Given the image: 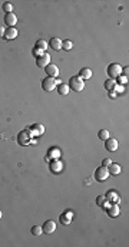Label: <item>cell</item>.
Returning <instances> with one entry per match:
<instances>
[{
    "instance_id": "cell-1",
    "label": "cell",
    "mask_w": 129,
    "mask_h": 247,
    "mask_svg": "<svg viewBox=\"0 0 129 247\" xmlns=\"http://www.w3.org/2000/svg\"><path fill=\"white\" fill-rule=\"evenodd\" d=\"M69 89H72V91L75 92H80L83 91V88H85V82H83V79L80 78V76H72L70 79H69Z\"/></svg>"
},
{
    "instance_id": "cell-2",
    "label": "cell",
    "mask_w": 129,
    "mask_h": 247,
    "mask_svg": "<svg viewBox=\"0 0 129 247\" xmlns=\"http://www.w3.org/2000/svg\"><path fill=\"white\" fill-rule=\"evenodd\" d=\"M122 66L119 63H111L108 66V76H109V79H116L118 76H121L122 75Z\"/></svg>"
},
{
    "instance_id": "cell-3",
    "label": "cell",
    "mask_w": 129,
    "mask_h": 247,
    "mask_svg": "<svg viewBox=\"0 0 129 247\" xmlns=\"http://www.w3.org/2000/svg\"><path fill=\"white\" fill-rule=\"evenodd\" d=\"M109 175H111V174H109V171H108V167L101 165L99 168L95 169V180H96V181H99V183L106 181Z\"/></svg>"
},
{
    "instance_id": "cell-4",
    "label": "cell",
    "mask_w": 129,
    "mask_h": 247,
    "mask_svg": "<svg viewBox=\"0 0 129 247\" xmlns=\"http://www.w3.org/2000/svg\"><path fill=\"white\" fill-rule=\"evenodd\" d=\"M56 85H58V81L54 78H49L48 76V78H44L43 81H42V89L46 92H50L56 88Z\"/></svg>"
},
{
    "instance_id": "cell-5",
    "label": "cell",
    "mask_w": 129,
    "mask_h": 247,
    "mask_svg": "<svg viewBox=\"0 0 129 247\" xmlns=\"http://www.w3.org/2000/svg\"><path fill=\"white\" fill-rule=\"evenodd\" d=\"M36 65L39 68H46L48 65H50V55L48 52H44L43 55H40L39 58H36Z\"/></svg>"
},
{
    "instance_id": "cell-6",
    "label": "cell",
    "mask_w": 129,
    "mask_h": 247,
    "mask_svg": "<svg viewBox=\"0 0 129 247\" xmlns=\"http://www.w3.org/2000/svg\"><path fill=\"white\" fill-rule=\"evenodd\" d=\"M72 218H73V211H72V210H66V211H63V213L60 214L59 221H60L63 226H69L70 221H72Z\"/></svg>"
},
{
    "instance_id": "cell-7",
    "label": "cell",
    "mask_w": 129,
    "mask_h": 247,
    "mask_svg": "<svg viewBox=\"0 0 129 247\" xmlns=\"http://www.w3.org/2000/svg\"><path fill=\"white\" fill-rule=\"evenodd\" d=\"M49 168H50V171L53 174H59L63 169V163H62L60 159H52L50 164H49Z\"/></svg>"
},
{
    "instance_id": "cell-8",
    "label": "cell",
    "mask_w": 129,
    "mask_h": 247,
    "mask_svg": "<svg viewBox=\"0 0 129 247\" xmlns=\"http://www.w3.org/2000/svg\"><path fill=\"white\" fill-rule=\"evenodd\" d=\"M42 228H43V233L52 234V233H54V230H56V223H54L53 220H46L43 223V226H42Z\"/></svg>"
},
{
    "instance_id": "cell-9",
    "label": "cell",
    "mask_w": 129,
    "mask_h": 247,
    "mask_svg": "<svg viewBox=\"0 0 129 247\" xmlns=\"http://www.w3.org/2000/svg\"><path fill=\"white\" fill-rule=\"evenodd\" d=\"M105 197H106V200L112 204H119V201H121V197L118 196V193H116L115 190H109Z\"/></svg>"
},
{
    "instance_id": "cell-10",
    "label": "cell",
    "mask_w": 129,
    "mask_h": 247,
    "mask_svg": "<svg viewBox=\"0 0 129 247\" xmlns=\"http://www.w3.org/2000/svg\"><path fill=\"white\" fill-rule=\"evenodd\" d=\"M44 69H46V75H48L49 78H54V79H56L59 76V68L56 66V65L50 63V65H48Z\"/></svg>"
},
{
    "instance_id": "cell-11",
    "label": "cell",
    "mask_w": 129,
    "mask_h": 247,
    "mask_svg": "<svg viewBox=\"0 0 129 247\" xmlns=\"http://www.w3.org/2000/svg\"><path fill=\"white\" fill-rule=\"evenodd\" d=\"M105 148L108 149L109 153H115L116 149H118V141H116L115 138H111V137H109L105 141Z\"/></svg>"
},
{
    "instance_id": "cell-12",
    "label": "cell",
    "mask_w": 129,
    "mask_h": 247,
    "mask_svg": "<svg viewBox=\"0 0 129 247\" xmlns=\"http://www.w3.org/2000/svg\"><path fill=\"white\" fill-rule=\"evenodd\" d=\"M105 211L108 213V216H109V217H112V218L118 217L119 213H121V210H119V206H118V204H112V203H111V206H109Z\"/></svg>"
},
{
    "instance_id": "cell-13",
    "label": "cell",
    "mask_w": 129,
    "mask_h": 247,
    "mask_svg": "<svg viewBox=\"0 0 129 247\" xmlns=\"http://www.w3.org/2000/svg\"><path fill=\"white\" fill-rule=\"evenodd\" d=\"M17 35H19V32H17L16 27H9V29H6L4 30V39L6 40H13V39H16Z\"/></svg>"
},
{
    "instance_id": "cell-14",
    "label": "cell",
    "mask_w": 129,
    "mask_h": 247,
    "mask_svg": "<svg viewBox=\"0 0 129 247\" xmlns=\"http://www.w3.org/2000/svg\"><path fill=\"white\" fill-rule=\"evenodd\" d=\"M4 23L9 27H14V24L17 23V16L14 13H6L4 14Z\"/></svg>"
},
{
    "instance_id": "cell-15",
    "label": "cell",
    "mask_w": 129,
    "mask_h": 247,
    "mask_svg": "<svg viewBox=\"0 0 129 247\" xmlns=\"http://www.w3.org/2000/svg\"><path fill=\"white\" fill-rule=\"evenodd\" d=\"M48 43L53 51H59V49H62V40L59 39V37H52Z\"/></svg>"
},
{
    "instance_id": "cell-16",
    "label": "cell",
    "mask_w": 129,
    "mask_h": 247,
    "mask_svg": "<svg viewBox=\"0 0 129 247\" xmlns=\"http://www.w3.org/2000/svg\"><path fill=\"white\" fill-rule=\"evenodd\" d=\"M108 171H109V174H112V175H118V174H121L122 168H121V165H119V164L112 163L111 165L108 167Z\"/></svg>"
},
{
    "instance_id": "cell-17",
    "label": "cell",
    "mask_w": 129,
    "mask_h": 247,
    "mask_svg": "<svg viewBox=\"0 0 129 247\" xmlns=\"http://www.w3.org/2000/svg\"><path fill=\"white\" fill-rule=\"evenodd\" d=\"M78 76H80L83 81H85V79H90L92 78V71L89 68H82Z\"/></svg>"
},
{
    "instance_id": "cell-18",
    "label": "cell",
    "mask_w": 129,
    "mask_h": 247,
    "mask_svg": "<svg viewBox=\"0 0 129 247\" xmlns=\"http://www.w3.org/2000/svg\"><path fill=\"white\" fill-rule=\"evenodd\" d=\"M58 94L64 96V95L69 94V86L66 83H58Z\"/></svg>"
},
{
    "instance_id": "cell-19",
    "label": "cell",
    "mask_w": 129,
    "mask_h": 247,
    "mask_svg": "<svg viewBox=\"0 0 129 247\" xmlns=\"http://www.w3.org/2000/svg\"><path fill=\"white\" fill-rule=\"evenodd\" d=\"M115 85H116V81L115 79H108V81H105V83H103V86H105L106 91H112L113 88H115Z\"/></svg>"
},
{
    "instance_id": "cell-20",
    "label": "cell",
    "mask_w": 129,
    "mask_h": 247,
    "mask_svg": "<svg viewBox=\"0 0 129 247\" xmlns=\"http://www.w3.org/2000/svg\"><path fill=\"white\" fill-rule=\"evenodd\" d=\"M26 135H27V131H22L20 134H19V144L20 145H26V144H29V139H26Z\"/></svg>"
},
{
    "instance_id": "cell-21",
    "label": "cell",
    "mask_w": 129,
    "mask_h": 247,
    "mask_svg": "<svg viewBox=\"0 0 129 247\" xmlns=\"http://www.w3.org/2000/svg\"><path fill=\"white\" fill-rule=\"evenodd\" d=\"M59 157H60V151H59L58 148H50V151H49V158L59 159Z\"/></svg>"
},
{
    "instance_id": "cell-22",
    "label": "cell",
    "mask_w": 129,
    "mask_h": 247,
    "mask_svg": "<svg viewBox=\"0 0 129 247\" xmlns=\"http://www.w3.org/2000/svg\"><path fill=\"white\" fill-rule=\"evenodd\" d=\"M49 46V43L44 39H39L38 42H36V47H39V49H42L43 52H46V47Z\"/></svg>"
},
{
    "instance_id": "cell-23",
    "label": "cell",
    "mask_w": 129,
    "mask_h": 247,
    "mask_svg": "<svg viewBox=\"0 0 129 247\" xmlns=\"http://www.w3.org/2000/svg\"><path fill=\"white\" fill-rule=\"evenodd\" d=\"M30 233L33 234V236H42V234H43V228H42L40 226H33L30 228Z\"/></svg>"
},
{
    "instance_id": "cell-24",
    "label": "cell",
    "mask_w": 129,
    "mask_h": 247,
    "mask_svg": "<svg viewBox=\"0 0 129 247\" xmlns=\"http://www.w3.org/2000/svg\"><path fill=\"white\" fill-rule=\"evenodd\" d=\"M2 9H3V12H6V13H13V4H12L10 2H4Z\"/></svg>"
},
{
    "instance_id": "cell-25",
    "label": "cell",
    "mask_w": 129,
    "mask_h": 247,
    "mask_svg": "<svg viewBox=\"0 0 129 247\" xmlns=\"http://www.w3.org/2000/svg\"><path fill=\"white\" fill-rule=\"evenodd\" d=\"M98 137H99V139L106 141V139L109 138V131H108V129H101V131L98 132Z\"/></svg>"
},
{
    "instance_id": "cell-26",
    "label": "cell",
    "mask_w": 129,
    "mask_h": 247,
    "mask_svg": "<svg viewBox=\"0 0 129 247\" xmlns=\"http://www.w3.org/2000/svg\"><path fill=\"white\" fill-rule=\"evenodd\" d=\"M72 47H73V42L72 40H63L62 42V49H64V51H70Z\"/></svg>"
},
{
    "instance_id": "cell-27",
    "label": "cell",
    "mask_w": 129,
    "mask_h": 247,
    "mask_svg": "<svg viewBox=\"0 0 129 247\" xmlns=\"http://www.w3.org/2000/svg\"><path fill=\"white\" fill-rule=\"evenodd\" d=\"M115 81H116V83H119V85H123V86H125V83H128V78H126V76H123V75H121V76H118V78H116Z\"/></svg>"
},
{
    "instance_id": "cell-28",
    "label": "cell",
    "mask_w": 129,
    "mask_h": 247,
    "mask_svg": "<svg viewBox=\"0 0 129 247\" xmlns=\"http://www.w3.org/2000/svg\"><path fill=\"white\" fill-rule=\"evenodd\" d=\"M32 128L38 131V135H42V134H43V131H44V128H43V125H42V124H34Z\"/></svg>"
},
{
    "instance_id": "cell-29",
    "label": "cell",
    "mask_w": 129,
    "mask_h": 247,
    "mask_svg": "<svg viewBox=\"0 0 129 247\" xmlns=\"http://www.w3.org/2000/svg\"><path fill=\"white\" fill-rule=\"evenodd\" d=\"M112 91H115L116 94H123V92H125V86H123V85L116 83V85H115V88H113Z\"/></svg>"
},
{
    "instance_id": "cell-30",
    "label": "cell",
    "mask_w": 129,
    "mask_h": 247,
    "mask_svg": "<svg viewBox=\"0 0 129 247\" xmlns=\"http://www.w3.org/2000/svg\"><path fill=\"white\" fill-rule=\"evenodd\" d=\"M105 201H106V197L105 196H98V197H96V204H98L99 207H102Z\"/></svg>"
},
{
    "instance_id": "cell-31",
    "label": "cell",
    "mask_w": 129,
    "mask_h": 247,
    "mask_svg": "<svg viewBox=\"0 0 129 247\" xmlns=\"http://www.w3.org/2000/svg\"><path fill=\"white\" fill-rule=\"evenodd\" d=\"M32 53H33V56H36V58H39V56H40V55H43L44 52L42 51V49H39V47H36V46H34V47H33V51H32Z\"/></svg>"
},
{
    "instance_id": "cell-32",
    "label": "cell",
    "mask_w": 129,
    "mask_h": 247,
    "mask_svg": "<svg viewBox=\"0 0 129 247\" xmlns=\"http://www.w3.org/2000/svg\"><path fill=\"white\" fill-rule=\"evenodd\" d=\"M111 164H112V159H111V158H105V159L102 161V165H103V167H109Z\"/></svg>"
},
{
    "instance_id": "cell-33",
    "label": "cell",
    "mask_w": 129,
    "mask_h": 247,
    "mask_svg": "<svg viewBox=\"0 0 129 247\" xmlns=\"http://www.w3.org/2000/svg\"><path fill=\"white\" fill-rule=\"evenodd\" d=\"M108 94H109V98H111V99H115L116 96H118V94H116L115 91H109Z\"/></svg>"
},
{
    "instance_id": "cell-34",
    "label": "cell",
    "mask_w": 129,
    "mask_h": 247,
    "mask_svg": "<svg viewBox=\"0 0 129 247\" xmlns=\"http://www.w3.org/2000/svg\"><path fill=\"white\" fill-rule=\"evenodd\" d=\"M122 73H123V76H126V78H128V73H129V68H128V66H126L125 69H122Z\"/></svg>"
},
{
    "instance_id": "cell-35",
    "label": "cell",
    "mask_w": 129,
    "mask_h": 247,
    "mask_svg": "<svg viewBox=\"0 0 129 247\" xmlns=\"http://www.w3.org/2000/svg\"><path fill=\"white\" fill-rule=\"evenodd\" d=\"M4 30H6V29H4L3 26H0V37H3V36H4Z\"/></svg>"
},
{
    "instance_id": "cell-36",
    "label": "cell",
    "mask_w": 129,
    "mask_h": 247,
    "mask_svg": "<svg viewBox=\"0 0 129 247\" xmlns=\"http://www.w3.org/2000/svg\"><path fill=\"white\" fill-rule=\"evenodd\" d=\"M2 216H3V214H2V211H0V218H2Z\"/></svg>"
}]
</instances>
